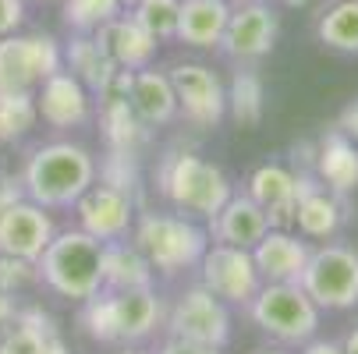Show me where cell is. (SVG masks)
I'll return each mask as SVG.
<instances>
[{"label": "cell", "instance_id": "1", "mask_svg": "<svg viewBox=\"0 0 358 354\" xmlns=\"http://www.w3.org/2000/svg\"><path fill=\"white\" fill-rule=\"evenodd\" d=\"M96 177H99V163L82 142L50 138L39 142L25 156L18 188L29 202L54 213V209H71L96 184Z\"/></svg>", "mask_w": 358, "mask_h": 354}, {"label": "cell", "instance_id": "2", "mask_svg": "<svg viewBox=\"0 0 358 354\" xmlns=\"http://www.w3.org/2000/svg\"><path fill=\"white\" fill-rule=\"evenodd\" d=\"M164 316L167 305L157 294V287L99 290L85 305H78V323L85 337L110 347H142L145 340L157 337V330H164Z\"/></svg>", "mask_w": 358, "mask_h": 354}, {"label": "cell", "instance_id": "3", "mask_svg": "<svg viewBox=\"0 0 358 354\" xmlns=\"http://www.w3.org/2000/svg\"><path fill=\"white\" fill-rule=\"evenodd\" d=\"M152 188L171 206V213L199 223H210L224 209V202L234 195L231 177L217 163H210L199 153H188V149H171L167 156H160Z\"/></svg>", "mask_w": 358, "mask_h": 354}, {"label": "cell", "instance_id": "4", "mask_svg": "<svg viewBox=\"0 0 358 354\" xmlns=\"http://www.w3.org/2000/svg\"><path fill=\"white\" fill-rule=\"evenodd\" d=\"M128 241L145 256L152 273L167 276V280H174L188 270H199L202 256L210 248L206 223L178 216V213H157V209H142L135 216Z\"/></svg>", "mask_w": 358, "mask_h": 354}, {"label": "cell", "instance_id": "5", "mask_svg": "<svg viewBox=\"0 0 358 354\" xmlns=\"http://www.w3.org/2000/svg\"><path fill=\"white\" fill-rule=\"evenodd\" d=\"M36 270L39 287L75 305H85L89 297L103 290V241L82 234L78 227L57 230V237L36 259Z\"/></svg>", "mask_w": 358, "mask_h": 354}, {"label": "cell", "instance_id": "6", "mask_svg": "<svg viewBox=\"0 0 358 354\" xmlns=\"http://www.w3.org/2000/svg\"><path fill=\"white\" fill-rule=\"evenodd\" d=\"M252 323L280 347H301L320 330V309L298 283H263L248 305Z\"/></svg>", "mask_w": 358, "mask_h": 354}, {"label": "cell", "instance_id": "7", "mask_svg": "<svg viewBox=\"0 0 358 354\" xmlns=\"http://www.w3.org/2000/svg\"><path fill=\"white\" fill-rule=\"evenodd\" d=\"M64 68V46L50 32H15L0 39V96H36Z\"/></svg>", "mask_w": 358, "mask_h": 354}, {"label": "cell", "instance_id": "8", "mask_svg": "<svg viewBox=\"0 0 358 354\" xmlns=\"http://www.w3.org/2000/svg\"><path fill=\"white\" fill-rule=\"evenodd\" d=\"M298 287L313 297L320 312H344L358 305V251L341 241L316 244Z\"/></svg>", "mask_w": 358, "mask_h": 354}, {"label": "cell", "instance_id": "9", "mask_svg": "<svg viewBox=\"0 0 358 354\" xmlns=\"http://www.w3.org/2000/svg\"><path fill=\"white\" fill-rule=\"evenodd\" d=\"M164 333L171 340H185V344L224 351L227 340H231V309L195 280L185 290H178V297L167 305Z\"/></svg>", "mask_w": 358, "mask_h": 354}, {"label": "cell", "instance_id": "10", "mask_svg": "<svg viewBox=\"0 0 358 354\" xmlns=\"http://www.w3.org/2000/svg\"><path fill=\"white\" fill-rule=\"evenodd\" d=\"M277 32H280V15L270 0H238V4H231V18L217 50L227 61L245 68L270 54Z\"/></svg>", "mask_w": 358, "mask_h": 354}, {"label": "cell", "instance_id": "11", "mask_svg": "<svg viewBox=\"0 0 358 354\" xmlns=\"http://www.w3.org/2000/svg\"><path fill=\"white\" fill-rule=\"evenodd\" d=\"M174 96H178V117H185L192 128L206 131L217 128L227 117V85L210 64L199 61H181L167 68Z\"/></svg>", "mask_w": 358, "mask_h": 354}, {"label": "cell", "instance_id": "12", "mask_svg": "<svg viewBox=\"0 0 358 354\" xmlns=\"http://www.w3.org/2000/svg\"><path fill=\"white\" fill-rule=\"evenodd\" d=\"M199 283L213 297H220L227 309H248L263 287V276L252 263V251L231 244H210L199 263Z\"/></svg>", "mask_w": 358, "mask_h": 354}, {"label": "cell", "instance_id": "13", "mask_svg": "<svg viewBox=\"0 0 358 354\" xmlns=\"http://www.w3.org/2000/svg\"><path fill=\"white\" fill-rule=\"evenodd\" d=\"M71 213H75V227L82 234L110 244V241H128L131 237V227H135V216H138V202L128 191H121L107 181H96L71 206Z\"/></svg>", "mask_w": 358, "mask_h": 354}, {"label": "cell", "instance_id": "14", "mask_svg": "<svg viewBox=\"0 0 358 354\" xmlns=\"http://www.w3.org/2000/svg\"><path fill=\"white\" fill-rule=\"evenodd\" d=\"M57 220L50 209L29 202L22 191L11 195L0 209V251L4 256H18V259H29L36 263L46 244L57 237Z\"/></svg>", "mask_w": 358, "mask_h": 354}, {"label": "cell", "instance_id": "15", "mask_svg": "<svg viewBox=\"0 0 358 354\" xmlns=\"http://www.w3.org/2000/svg\"><path fill=\"white\" fill-rule=\"evenodd\" d=\"M36 110L39 121L54 131H71V128H85L96 114V96L71 75V71H57L50 75L39 89H36Z\"/></svg>", "mask_w": 358, "mask_h": 354}, {"label": "cell", "instance_id": "16", "mask_svg": "<svg viewBox=\"0 0 358 354\" xmlns=\"http://www.w3.org/2000/svg\"><path fill=\"white\" fill-rule=\"evenodd\" d=\"M298 188L301 174L287 163H259L245 181V195L270 216V227H294Z\"/></svg>", "mask_w": 358, "mask_h": 354}, {"label": "cell", "instance_id": "17", "mask_svg": "<svg viewBox=\"0 0 358 354\" xmlns=\"http://www.w3.org/2000/svg\"><path fill=\"white\" fill-rule=\"evenodd\" d=\"M313 244L291 227H270L263 241L252 248V263L259 270L263 283H298L309 263Z\"/></svg>", "mask_w": 358, "mask_h": 354}, {"label": "cell", "instance_id": "18", "mask_svg": "<svg viewBox=\"0 0 358 354\" xmlns=\"http://www.w3.org/2000/svg\"><path fill=\"white\" fill-rule=\"evenodd\" d=\"M298 174H301L298 209H294L298 234L301 237H334L344 227V220H348V195L330 191L309 170H298Z\"/></svg>", "mask_w": 358, "mask_h": 354}, {"label": "cell", "instance_id": "19", "mask_svg": "<svg viewBox=\"0 0 358 354\" xmlns=\"http://www.w3.org/2000/svg\"><path fill=\"white\" fill-rule=\"evenodd\" d=\"M96 43L103 46V54L114 61L117 71H142V68H152V57H157V39H152L128 11L103 22L96 32Z\"/></svg>", "mask_w": 358, "mask_h": 354}, {"label": "cell", "instance_id": "20", "mask_svg": "<svg viewBox=\"0 0 358 354\" xmlns=\"http://www.w3.org/2000/svg\"><path fill=\"white\" fill-rule=\"evenodd\" d=\"M266 230H270V216L245 191H234L224 202V209L206 223L210 244H231V248H245V251L259 244Z\"/></svg>", "mask_w": 358, "mask_h": 354}, {"label": "cell", "instance_id": "21", "mask_svg": "<svg viewBox=\"0 0 358 354\" xmlns=\"http://www.w3.org/2000/svg\"><path fill=\"white\" fill-rule=\"evenodd\" d=\"M0 354H68L57 323L39 305H22L11 326L0 333Z\"/></svg>", "mask_w": 358, "mask_h": 354}, {"label": "cell", "instance_id": "22", "mask_svg": "<svg viewBox=\"0 0 358 354\" xmlns=\"http://www.w3.org/2000/svg\"><path fill=\"white\" fill-rule=\"evenodd\" d=\"M128 99H131L135 117L145 128H167L171 121H178V96L167 71H157V68L131 71Z\"/></svg>", "mask_w": 358, "mask_h": 354}, {"label": "cell", "instance_id": "23", "mask_svg": "<svg viewBox=\"0 0 358 354\" xmlns=\"http://www.w3.org/2000/svg\"><path fill=\"white\" fill-rule=\"evenodd\" d=\"M231 18V0H181L178 43L195 50H217Z\"/></svg>", "mask_w": 358, "mask_h": 354}, {"label": "cell", "instance_id": "24", "mask_svg": "<svg viewBox=\"0 0 358 354\" xmlns=\"http://www.w3.org/2000/svg\"><path fill=\"white\" fill-rule=\"evenodd\" d=\"M313 174L320 184H327L337 195H348L358 188V145L344 138L341 131H330L313 156Z\"/></svg>", "mask_w": 358, "mask_h": 354}, {"label": "cell", "instance_id": "25", "mask_svg": "<svg viewBox=\"0 0 358 354\" xmlns=\"http://www.w3.org/2000/svg\"><path fill=\"white\" fill-rule=\"evenodd\" d=\"M157 287V273L131 241L103 244V290H149Z\"/></svg>", "mask_w": 358, "mask_h": 354}, {"label": "cell", "instance_id": "26", "mask_svg": "<svg viewBox=\"0 0 358 354\" xmlns=\"http://www.w3.org/2000/svg\"><path fill=\"white\" fill-rule=\"evenodd\" d=\"M64 71H71L92 96L117 75L114 61L103 54L92 32H71V39L64 43Z\"/></svg>", "mask_w": 358, "mask_h": 354}, {"label": "cell", "instance_id": "27", "mask_svg": "<svg viewBox=\"0 0 358 354\" xmlns=\"http://www.w3.org/2000/svg\"><path fill=\"white\" fill-rule=\"evenodd\" d=\"M316 36L327 50L358 54V0H334L316 22Z\"/></svg>", "mask_w": 358, "mask_h": 354}, {"label": "cell", "instance_id": "28", "mask_svg": "<svg viewBox=\"0 0 358 354\" xmlns=\"http://www.w3.org/2000/svg\"><path fill=\"white\" fill-rule=\"evenodd\" d=\"M263 110H266V89H263V78L248 71V68H238L231 85H227V114L241 124V128H255L263 121Z\"/></svg>", "mask_w": 358, "mask_h": 354}, {"label": "cell", "instance_id": "29", "mask_svg": "<svg viewBox=\"0 0 358 354\" xmlns=\"http://www.w3.org/2000/svg\"><path fill=\"white\" fill-rule=\"evenodd\" d=\"M128 15L157 39V43H171L178 39V18H181V0H135L128 8Z\"/></svg>", "mask_w": 358, "mask_h": 354}, {"label": "cell", "instance_id": "30", "mask_svg": "<svg viewBox=\"0 0 358 354\" xmlns=\"http://www.w3.org/2000/svg\"><path fill=\"white\" fill-rule=\"evenodd\" d=\"M135 0H64V22L71 32H96L103 22L124 15Z\"/></svg>", "mask_w": 358, "mask_h": 354}, {"label": "cell", "instance_id": "31", "mask_svg": "<svg viewBox=\"0 0 358 354\" xmlns=\"http://www.w3.org/2000/svg\"><path fill=\"white\" fill-rule=\"evenodd\" d=\"M29 287H39V270H36V263L18 259V256H4V251H0V290L11 294V297H18V294L29 290Z\"/></svg>", "mask_w": 358, "mask_h": 354}, {"label": "cell", "instance_id": "32", "mask_svg": "<svg viewBox=\"0 0 358 354\" xmlns=\"http://www.w3.org/2000/svg\"><path fill=\"white\" fill-rule=\"evenodd\" d=\"M25 22V0H0V39L15 36Z\"/></svg>", "mask_w": 358, "mask_h": 354}, {"label": "cell", "instance_id": "33", "mask_svg": "<svg viewBox=\"0 0 358 354\" xmlns=\"http://www.w3.org/2000/svg\"><path fill=\"white\" fill-rule=\"evenodd\" d=\"M337 131L344 138H351L358 145V99H351V103L341 110V121H337Z\"/></svg>", "mask_w": 358, "mask_h": 354}, {"label": "cell", "instance_id": "34", "mask_svg": "<svg viewBox=\"0 0 358 354\" xmlns=\"http://www.w3.org/2000/svg\"><path fill=\"white\" fill-rule=\"evenodd\" d=\"M157 354H224V351H217V347H199V344H185V340H171V337H167Z\"/></svg>", "mask_w": 358, "mask_h": 354}, {"label": "cell", "instance_id": "35", "mask_svg": "<svg viewBox=\"0 0 358 354\" xmlns=\"http://www.w3.org/2000/svg\"><path fill=\"white\" fill-rule=\"evenodd\" d=\"M298 354H344V351H341L337 340H320V337H313L309 344L298 347Z\"/></svg>", "mask_w": 358, "mask_h": 354}, {"label": "cell", "instance_id": "36", "mask_svg": "<svg viewBox=\"0 0 358 354\" xmlns=\"http://www.w3.org/2000/svg\"><path fill=\"white\" fill-rule=\"evenodd\" d=\"M18 309H22L18 301H15L11 294H4V290H0V333H4V330L11 326V319L18 316Z\"/></svg>", "mask_w": 358, "mask_h": 354}, {"label": "cell", "instance_id": "37", "mask_svg": "<svg viewBox=\"0 0 358 354\" xmlns=\"http://www.w3.org/2000/svg\"><path fill=\"white\" fill-rule=\"evenodd\" d=\"M18 138H15V131H11V124H8V117H4V110H0V145H15Z\"/></svg>", "mask_w": 358, "mask_h": 354}, {"label": "cell", "instance_id": "38", "mask_svg": "<svg viewBox=\"0 0 358 354\" xmlns=\"http://www.w3.org/2000/svg\"><path fill=\"white\" fill-rule=\"evenodd\" d=\"M341 351H344V354H358V326H355V330L341 340Z\"/></svg>", "mask_w": 358, "mask_h": 354}, {"label": "cell", "instance_id": "39", "mask_svg": "<svg viewBox=\"0 0 358 354\" xmlns=\"http://www.w3.org/2000/svg\"><path fill=\"white\" fill-rule=\"evenodd\" d=\"M22 188H11V181H4V177H0V209H4V202L11 198V195H18Z\"/></svg>", "mask_w": 358, "mask_h": 354}, {"label": "cell", "instance_id": "40", "mask_svg": "<svg viewBox=\"0 0 358 354\" xmlns=\"http://www.w3.org/2000/svg\"><path fill=\"white\" fill-rule=\"evenodd\" d=\"M117 354H157V351H149V347H121Z\"/></svg>", "mask_w": 358, "mask_h": 354}, {"label": "cell", "instance_id": "41", "mask_svg": "<svg viewBox=\"0 0 358 354\" xmlns=\"http://www.w3.org/2000/svg\"><path fill=\"white\" fill-rule=\"evenodd\" d=\"M259 354H291L287 347H270V351H259Z\"/></svg>", "mask_w": 358, "mask_h": 354}, {"label": "cell", "instance_id": "42", "mask_svg": "<svg viewBox=\"0 0 358 354\" xmlns=\"http://www.w3.org/2000/svg\"><path fill=\"white\" fill-rule=\"evenodd\" d=\"M284 4H287V8H301V4H305V0H284Z\"/></svg>", "mask_w": 358, "mask_h": 354}, {"label": "cell", "instance_id": "43", "mask_svg": "<svg viewBox=\"0 0 358 354\" xmlns=\"http://www.w3.org/2000/svg\"><path fill=\"white\" fill-rule=\"evenodd\" d=\"M25 4H29V0H25Z\"/></svg>", "mask_w": 358, "mask_h": 354}, {"label": "cell", "instance_id": "44", "mask_svg": "<svg viewBox=\"0 0 358 354\" xmlns=\"http://www.w3.org/2000/svg\"><path fill=\"white\" fill-rule=\"evenodd\" d=\"M270 4H273V0H270Z\"/></svg>", "mask_w": 358, "mask_h": 354}]
</instances>
